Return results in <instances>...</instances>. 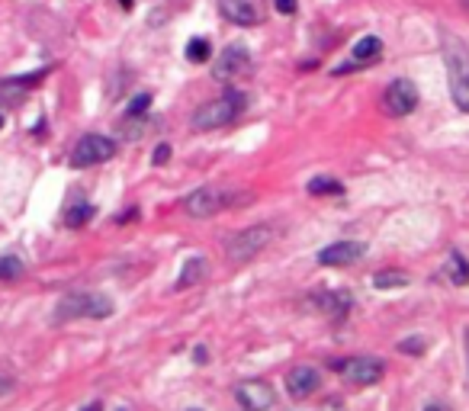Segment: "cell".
Returning <instances> with one entry per match:
<instances>
[{"label": "cell", "instance_id": "1", "mask_svg": "<svg viewBox=\"0 0 469 411\" xmlns=\"http://www.w3.org/2000/svg\"><path fill=\"white\" fill-rule=\"evenodd\" d=\"M248 93H241V90H228V93H222L218 100H209V103H202L196 113H193V129L196 132H209V129H222V126H228V122H234V119L241 116L244 109H248Z\"/></svg>", "mask_w": 469, "mask_h": 411}, {"label": "cell", "instance_id": "2", "mask_svg": "<svg viewBox=\"0 0 469 411\" xmlns=\"http://www.w3.org/2000/svg\"><path fill=\"white\" fill-rule=\"evenodd\" d=\"M444 61H447V77H450V93L453 103L469 113V49L463 39L444 33Z\"/></svg>", "mask_w": 469, "mask_h": 411}, {"label": "cell", "instance_id": "3", "mask_svg": "<svg viewBox=\"0 0 469 411\" xmlns=\"http://www.w3.org/2000/svg\"><path fill=\"white\" fill-rule=\"evenodd\" d=\"M248 193H238V190H228V186H200L193 190L184 200V212L190 218H209L218 216L222 209H232L238 200H244Z\"/></svg>", "mask_w": 469, "mask_h": 411}, {"label": "cell", "instance_id": "4", "mask_svg": "<svg viewBox=\"0 0 469 411\" xmlns=\"http://www.w3.org/2000/svg\"><path fill=\"white\" fill-rule=\"evenodd\" d=\"M113 312V303H109L103 293H67L65 299L55 309V319L58 321H71V319H106Z\"/></svg>", "mask_w": 469, "mask_h": 411}, {"label": "cell", "instance_id": "5", "mask_svg": "<svg viewBox=\"0 0 469 411\" xmlns=\"http://www.w3.org/2000/svg\"><path fill=\"white\" fill-rule=\"evenodd\" d=\"M273 241V228L270 225H251L244 232H234L225 241V257L232 264H248L251 257H257L267 244Z\"/></svg>", "mask_w": 469, "mask_h": 411}, {"label": "cell", "instance_id": "6", "mask_svg": "<svg viewBox=\"0 0 469 411\" xmlns=\"http://www.w3.org/2000/svg\"><path fill=\"white\" fill-rule=\"evenodd\" d=\"M116 158V138L109 135H84L71 152V168H93L103 161Z\"/></svg>", "mask_w": 469, "mask_h": 411}, {"label": "cell", "instance_id": "7", "mask_svg": "<svg viewBox=\"0 0 469 411\" xmlns=\"http://www.w3.org/2000/svg\"><path fill=\"white\" fill-rule=\"evenodd\" d=\"M251 71V55L244 45H228L225 51H218V58L212 61V77L218 84H228L234 77H244Z\"/></svg>", "mask_w": 469, "mask_h": 411}, {"label": "cell", "instance_id": "8", "mask_svg": "<svg viewBox=\"0 0 469 411\" xmlns=\"http://www.w3.org/2000/svg\"><path fill=\"white\" fill-rule=\"evenodd\" d=\"M418 106V87L408 77H395L392 84L385 87V113L389 116H408Z\"/></svg>", "mask_w": 469, "mask_h": 411}, {"label": "cell", "instance_id": "9", "mask_svg": "<svg viewBox=\"0 0 469 411\" xmlns=\"http://www.w3.org/2000/svg\"><path fill=\"white\" fill-rule=\"evenodd\" d=\"M341 373L351 386H376L385 376V366L376 357H353V360H344Z\"/></svg>", "mask_w": 469, "mask_h": 411}, {"label": "cell", "instance_id": "10", "mask_svg": "<svg viewBox=\"0 0 469 411\" xmlns=\"http://www.w3.org/2000/svg\"><path fill=\"white\" fill-rule=\"evenodd\" d=\"M218 7H222V17L234 26H260L267 17L264 0H218Z\"/></svg>", "mask_w": 469, "mask_h": 411}, {"label": "cell", "instance_id": "11", "mask_svg": "<svg viewBox=\"0 0 469 411\" xmlns=\"http://www.w3.org/2000/svg\"><path fill=\"white\" fill-rule=\"evenodd\" d=\"M234 398H238V402H241V408H248V411H267V408H273V402H277L273 386H270V382H264V379L241 382V386H238V392H234Z\"/></svg>", "mask_w": 469, "mask_h": 411}, {"label": "cell", "instance_id": "12", "mask_svg": "<svg viewBox=\"0 0 469 411\" xmlns=\"http://www.w3.org/2000/svg\"><path fill=\"white\" fill-rule=\"evenodd\" d=\"M363 241H337V244H328L325 251L319 254V264L321 267H351L357 260L363 257Z\"/></svg>", "mask_w": 469, "mask_h": 411}, {"label": "cell", "instance_id": "13", "mask_svg": "<svg viewBox=\"0 0 469 411\" xmlns=\"http://www.w3.org/2000/svg\"><path fill=\"white\" fill-rule=\"evenodd\" d=\"M321 386V376H319V369H312V366H296L289 369V376H286V392L293 395V398H309L312 392H319Z\"/></svg>", "mask_w": 469, "mask_h": 411}, {"label": "cell", "instance_id": "14", "mask_svg": "<svg viewBox=\"0 0 469 411\" xmlns=\"http://www.w3.org/2000/svg\"><path fill=\"white\" fill-rule=\"evenodd\" d=\"M440 273H444V280L450 286H469V260L463 257L460 251H453L450 257L444 260V270H440Z\"/></svg>", "mask_w": 469, "mask_h": 411}, {"label": "cell", "instance_id": "15", "mask_svg": "<svg viewBox=\"0 0 469 411\" xmlns=\"http://www.w3.org/2000/svg\"><path fill=\"white\" fill-rule=\"evenodd\" d=\"M206 273H209V264L196 254V257H190L184 264V270H180V277H177V289H190V286L202 283L206 280Z\"/></svg>", "mask_w": 469, "mask_h": 411}, {"label": "cell", "instance_id": "16", "mask_svg": "<svg viewBox=\"0 0 469 411\" xmlns=\"http://www.w3.org/2000/svg\"><path fill=\"white\" fill-rule=\"evenodd\" d=\"M379 51H383V39L379 35H363V39H357L353 42V61H373V58H379Z\"/></svg>", "mask_w": 469, "mask_h": 411}, {"label": "cell", "instance_id": "17", "mask_svg": "<svg viewBox=\"0 0 469 411\" xmlns=\"http://www.w3.org/2000/svg\"><path fill=\"white\" fill-rule=\"evenodd\" d=\"M408 283H411V277L405 270H379L376 277H373L376 289H405Z\"/></svg>", "mask_w": 469, "mask_h": 411}, {"label": "cell", "instance_id": "18", "mask_svg": "<svg viewBox=\"0 0 469 411\" xmlns=\"http://www.w3.org/2000/svg\"><path fill=\"white\" fill-rule=\"evenodd\" d=\"M26 97V81L23 77H10L0 84V103H19Z\"/></svg>", "mask_w": 469, "mask_h": 411}, {"label": "cell", "instance_id": "19", "mask_svg": "<svg viewBox=\"0 0 469 411\" xmlns=\"http://www.w3.org/2000/svg\"><path fill=\"white\" fill-rule=\"evenodd\" d=\"M309 193L312 196H337V193H344V186L337 184L335 177H315V180H309Z\"/></svg>", "mask_w": 469, "mask_h": 411}, {"label": "cell", "instance_id": "20", "mask_svg": "<svg viewBox=\"0 0 469 411\" xmlns=\"http://www.w3.org/2000/svg\"><path fill=\"white\" fill-rule=\"evenodd\" d=\"M209 39H202V35H196V39H190V45H186V58L193 61V65H206L209 61Z\"/></svg>", "mask_w": 469, "mask_h": 411}, {"label": "cell", "instance_id": "21", "mask_svg": "<svg viewBox=\"0 0 469 411\" xmlns=\"http://www.w3.org/2000/svg\"><path fill=\"white\" fill-rule=\"evenodd\" d=\"M23 277V260L7 254V257H0V283H13V280Z\"/></svg>", "mask_w": 469, "mask_h": 411}, {"label": "cell", "instance_id": "22", "mask_svg": "<svg viewBox=\"0 0 469 411\" xmlns=\"http://www.w3.org/2000/svg\"><path fill=\"white\" fill-rule=\"evenodd\" d=\"M90 218H93V206H90V202H77L74 209H67L65 222H67L71 228H81V225H87Z\"/></svg>", "mask_w": 469, "mask_h": 411}, {"label": "cell", "instance_id": "23", "mask_svg": "<svg viewBox=\"0 0 469 411\" xmlns=\"http://www.w3.org/2000/svg\"><path fill=\"white\" fill-rule=\"evenodd\" d=\"M145 132H148V119H142V116H129L122 122V138H129V142H138Z\"/></svg>", "mask_w": 469, "mask_h": 411}, {"label": "cell", "instance_id": "24", "mask_svg": "<svg viewBox=\"0 0 469 411\" xmlns=\"http://www.w3.org/2000/svg\"><path fill=\"white\" fill-rule=\"evenodd\" d=\"M148 106H151V93H138V97H132L129 100V116H145L148 113Z\"/></svg>", "mask_w": 469, "mask_h": 411}, {"label": "cell", "instance_id": "25", "mask_svg": "<svg viewBox=\"0 0 469 411\" xmlns=\"http://www.w3.org/2000/svg\"><path fill=\"white\" fill-rule=\"evenodd\" d=\"M170 161V145H158V148H154V154H151V164H154V168H161V164H168Z\"/></svg>", "mask_w": 469, "mask_h": 411}, {"label": "cell", "instance_id": "26", "mask_svg": "<svg viewBox=\"0 0 469 411\" xmlns=\"http://www.w3.org/2000/svg\"><path fill=\"white\" fill-rule=\"evenodd\" d=\"M273 7H277V13H283V17H293L296 10H299V0H273Z\"/></svg>", "mask_w": 469, "mask_h": 411}, {"label": "cell", "instance_id": "27", "mask_svg": "<svg viewBox=\"0 0 469 411\" xmlns=\"http://www.w3.org/2000/svg\"><path fill=\"white\" fill-rule=\"evenodd\" d=\"M399 350L402 353H424V341H402Z\"/></svg>", "mask_w": 469, "mask_h": 411}, {"label": "cell", "instance_id": "28", "mask_svg": "<svg viewBox=\"0 0 469 411\" xmlns=\"http://www.w3.org/2000/svg\"><path fill=\"white\" fill-rule=\"evenodd\" d=\"M319 411H347V408H344V402H337V398H328Z\"/></svg>", "mask_w": 469, "mask_h": 411}, {"label": "cell", "instance_id": "29", "mask_svg": "<svg viewBox=\"0 0 469 411\" xmlns=\"http://www.w3.org/2000/svg\"><path fill=\"white\" fill-rule=\"evenodd\" d=\"M206 357H209V353H206V347H196V350H193V360H196V363H209Z\"/></svg>", "mask_w": 469, "mask_h": 411}, {"label": "cell", "instance_id": "30", "mask_svg": "<svg viewBox=\"0 0 469 411\" xmlns=\"http://www.w3.org/2000/svg\"><path fill=\"white\" fill-rule=\"evenodd\" d=\"M424 411H450V408H447V405H427Z\"/></svg>", "mask_w": 469, "mask_h": 411}, {"label": "cell", "instance_id": "31", "mask_svg": "<svg viewBox=\"0 0 469 411\" xmlns=\"http://www.w3.org/2000/svg\"><path fill=\"white\" fill-rule=\"evenodd\" d=\"M119 7H122V10H132V7H135V0H119Z\"/></svg>", "mask_w": 469, "mask_h": 411}, {"label": "cell", "instance_id": "32", "mask_svg": "<svg viewBox=\"0 0 469 411\" xmlns=\"http://www.w3.org/2000/svg\"><path fill=\"white\" fill-rule=\"evenodd\" d=\"M7 389H10V379H0V395L7 392Z\"/></svg>", "mask_w": 469, "mask_h": 411}, {"label": "cell", "instance_id": "33", "mask_svg": "<svg viewBox=\"0 0 469 411\" xmlns=\"http://www.w3.org/2000/svg\"><path fill=\"white\" fill-rule=\"evenodd\" d=\"M84 411H103V408H100V405H87Z\"/></svg>", "mask_w": 469, "mask_h": 411}, {"label": "cell", "instance_id": "34", "mask_svg": "<svg viewBox=\"0 0 469 411\" xmlns=\"http://www.w3.org/2000/svg\"><path fill=\"white\" fill-rule=\"evenodd\" d=\"M466 360H469V331H466Z\"/></svg>", "mask_w": 469, "mask_h": 411}, {"label": "cell", "instance_id": "35", "mask_svg": "<svg viewBox=\"0 0 469 411\" xmlns=\"http://www.w3.org/2000/svg\"><path fill=\"white\" fill-rule=\"evenodd\" d=\"M0 129H3V113H0Z\"/></svg>", "mask_w": 469, "mask_h": 411}, {"label": "cell", "instance_id": "36", "mask_svg": "<svg viewBox=\"0 0 469 411\" xmlns=\"http://www.w3.org/2000/svg\"><path fill=\"white\" fill-rule=\"evenodd\" d=\"M190 411H200V408H190Z\"/></svg>", "mask_w": 469, "mask_h": 411}]
</instances>
